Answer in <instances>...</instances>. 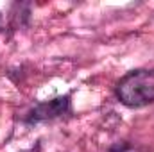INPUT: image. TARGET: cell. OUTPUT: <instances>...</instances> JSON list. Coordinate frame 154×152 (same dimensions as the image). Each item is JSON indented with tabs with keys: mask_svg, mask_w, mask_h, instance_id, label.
Instances as JSON below:
<instances>
[{
	"mask_svg": "<svg viewBox=\"0 0 154 152\" xmlns=\"http://www.w3.org/2000/svg\"><path fill=\"white\" fill-rule=\"evenodd\" d=\"M0 22H2V16H0Z\"/></svg>",
	"mask_w": 154,
	"mask_h": 152,
	"instance_id": "obj_3",
	"label": "cell"
},
{
	"mask_svg": "<svg viewBox=\"0 0 154 152\" xmlns=\"http://www.w3.org/2000/svg\"><path fill=\"white\" fill-rule=\"evenodd\" d=\"M72 106H70V97L63 95V97H56L52 100H45L39 102L38 106L27 114V123H38V122H45V120H54L59 118L63 114L70 113Z\"/></svg>",
	"mask_w": 154,
	"mask_h": 152,
	"instance_id": "obj_2",
	"label": "cell"
},
{
	"mask_svg": "<svg viewBox=\"0 0 154 152\" xmlns=\"http://www.w3.org/2000/svg\"><path fill=\"white\" fill-rule=\"evenodd\" d=\"M120 104L127 108H143L154 104V68H140L124 75L115 88Z\"/></svg>",
	"mask_w": 154,
	"mask_h": 152,
	"instance_id": "obj_1",
	"label": "cell"
}]
</instances>
